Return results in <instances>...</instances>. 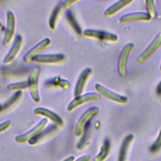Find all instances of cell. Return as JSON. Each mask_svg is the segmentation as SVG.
Listing matches in <instances>:
<instances>
[{"instance_id":"14","label":"cell","mask_w":161,"mask_h":161,"mask_svg":"<svg viewBox=\"0 0 161 161\" xmlns=\"http://www.w3.org/2000/svg\"><path fill=\"white\" fill-rule=\"evenodd\" d=\"M91 73V69L88 67L82 70V72L80 73L75 87V90H74L75 97H77L81 95L83 91L85 84L87 79L89 78Z\"/></svg>"},{"instance_id":"18","label":"cell","mask_w":161,"mask_h":161,"mask_svg":"<svg viewBox=\"0 0 161 161\" xmlns=\"http://www.w3.org/2000/svg\"><path fill=\"white\" fill-rule=\"evenodd\" d=\"M64 6V3L62 1H60L55 7L53 9L51 16L49 19V26L51 28V30H54L56 26L57 18L58 16L59 13H60V11Z\"/></svg>"},{"instance_id":"3","label":"cell","mask_w":161,"mask_h":161,"mask_svg":"<svg viewBox=\"0 0 161 161\" xmlns=\"http://www.w3.org/2000/svg\"><path fill=\"white\" fill-rule=\"evenodd\" d=\"M48 123L47 118H43L34 128L30 130L29 131L16 136L15 137V140L18 143H25L29 142L31 140L36 138L43 130Z\"/></svg>"},{"instance_id":"16","label":"cell","mask_w":161,"mask_h":161,"mask_svg":"<svg viewBox=\"0 0 161 161\" xmlns=\"http://www.w3.org/2000/svg\"><path fill=\"white\" fill-rule=\"evenodd\" d=\"M133 1L131 0H121L116 2L110 7H109L105 11L104 15L106 17H109L118 11H119L120 9H123L125 6H128L129 4L131 3Z\"/></svg>"},{"instance_id":"33","label":"cell","mask_w":161,"mask_h":161,"mask_svg":"<svg viewBox=\"0 0 161 161\" xmlns=\"http://www.w3.org/2000/svg\"><path fill=\"white\" fill-rule=\"evenodd\" d=\"M3 3V1L0 0V6H1V3Z\"/></svg>"},{"instance_id":"4","label":"cell","mask_w":161,"mask_h":161,"mask_svg":"<svg viewBox=\"0 0 161 161\" xmlns=\"http://www.w3.org/2000/svg\"><path fill=\"white\" fill-rule=\"evenodd\" d=\"M133 48L132 43H128L123 48L118 61V71L119 75L122 77H126L127 63L130 54Z\"/></svg>"},{"instance_id":"10","label":"cell","mask_w":161,"mask_h":161,"mask_svg":"<svg viewBox=\"0 0 161 161\" xmlns=\"http://www.w3.org/2000/svg\"><path fill=\"white\" fill-rule=\"evenodd\" d=\"M83 35L86 37L94 38L100 40H105L113 42H116L118 39L117 35L114 33L98 30L87 29L83 31Z\"/></svg>"},{"instance_id":"12","label":"cell","mask_w":161,"mask_h":161,"mask_svg":"<svg viewBox=\"0 0 161 161\" xmlns=\"http://www.w3.org/2000/svg\"><path fill=\"white\" fill-rule=\"evenodd\" d=\"M34 114L49 118L57 126H62L63 125V120L62 118L58 114L47 108L42 107L36 108L34 109Z\"/></svg>"},{"instance_id":"32","label":"cell","mask_w":161,"mask_h":161,"mask_svg":"<svg viewBox=\"0 0 161 161\" xmlns=\"http://www.w3.org/2000/svg\"><path fill=\"white\" fill-rule=\"evenodd\" d=\"M2 105H3V104L0 102V109H1V108H2Z\"/></svg>"},{"instance_id":"26","label":"cell","mask_w":161,"mask_h":161,"mask_svg":"<svg viewBox=\"0 0 161 161\" xmlns=\"http://www.w3.org/2000/svg\"><path fill=\"white\" fill-rule=\"evenodd\" d=\"M11 126V122L9 121H6L0 124V133L6 131Z\"/></svg>"},{"instance_id":"6","label":"cell","mask_w":161,"mask_h":161,"mask_svg":"<svg viewBox=\"0 0 161 161\" xmlns=\"http://www.w3.org/2000/svg\"><path fill=\"white\" fill-rule=\"evenodd\" d=\"M50 40L48 38L42 40L25 54L23 58L24 61L26 63H30L34 61V60L40 55L41 53H42L50 45Z\"/></svg>"},{"instance_id":"1","label":"cell","mask_w":161,"mask_h":161,"mask_svg":"<svg viewBox=\"0 0 161 161\" xmlns=\"http://www.w3.org/2000/svg\"><path fill=\"white\" fill-rule=\"evenodd\" d=\"M40 72V68L38 67H35L31 70L28 80L30 96L33 101L37 103L40 101V97L38 91V79Z\"/></svg>"},{"instance_id":"30","label":"cell","mask_w":161,"mask_h":161,"mask_svg":"<svg viewBox=\"0 0 161 161\" xmlns=\"http://www.w3.org/2000/svg\"><path fill=\"white\" fill-rule=\"evenodd\" d=\"M157 92L158 94H161V81L159 82V84L157 86Z\"/></svg>"},{"instance_id":"25","label":"cell","mask_w":161,"mask_h":161,"mask_svg":"<svg viewBox=\"0 0 161 161\" xmlns=\"http://www.w3.org/2000/svg\"><path fill=\"white\" fill-rule=\"evenodd\" d=\"M161 148V130L158 133V136L156 140V141L153 143L150 148V151L152 152H157Z\"/></svg>"},{"instance_id":"20","label":"cell","mask_w":161,"mask_h":161,"mask_svg":"<svg viewBox=\"0 0 161 161\" xmlns=\"http://www.w3.org/2000/svg\"><path fill=\"white\" fill-rule=\"evenodd\" d=\"M110 148V142L109 140H106L104 142L103 145L101 148L99 153L94 158V161H103L107 157Z\"/></svg>"},{"instance_id":"5","label":"cell","mask_w":161,"mask_h":161,"mask_svg":"<svg viewBox=\"0 0 161 161\" xmlns=\"http://www.w3.org/2000/svg\"><path fill=\"white\" fill-rule=\"evenodd\" d=\"M101 99V96L96 92H88L75 97L68 104L67 110L70 112L74 110L77 107L89 102L98 101Z\"/></svg>"},{"instance_id":"21","label":"cell","mask_w":161,"mask_h":161,"mask_svg":"<svg viewBox=\"0 0 161 161\" xmlns=\"http://www.w3.org/2000/svg\"><path fill=\"white\" fill-rule=\"evenodd\" d=\"M21 95H22L21 91H17L14 94H13V95H12L8 100L6 101V102L4 104H3L2 108H1L0 111H4L8 109L9 108H10L11 106H12L20 98Z\"/></svg>"},{"instance_id":"22","label":"cell","mask_w":161,"mask_h":161,"mask_svg":"<svg viewBox=\"0 0 161 161\" xmlns=\"http://www.w3.org/2000/svg\"><path fill=\"white\" fill-rule=\"evenodd\" d=\"M56 129H57L56 126H55L54 125H50V127H48L46 130H43L36 138L30 141L29 143L30 145H35V144L37 143L40 140H42L44 137L48 136V135H50L52 133H53L54 131H55Z\"/></svg>"},{"instance_id":"24","label":"cell","mask_w":161,"mask_h":161,"mask_svg":"<svg viewBox=\"0 0 161 161\" xmlns=\"http://www.w3.org/2000/svg\"><path fill=\"white\" fill-rule=\"evenodd\" d=\"M145 6L147 10V14L150 19H154L156 18V10L153 1H145Z\"/></svg>"},{"instance_id":"27","label":"cell","mask_w":161,"mask_h":161,"mask_svg":"<svg viewBox=\"0 0 161 161\" xmlns=\"http://www.w3.org/2000/svg\"><path fill=\"white\" fill-rule=\"evenodd\" d=\"M60 85L65 89H69V87H70V85L69 84V82L67 81H66L65 80H62L60 81Z\"/></svg>"},{"instance_id":"8","label":"cell","mask_w":161,"mask_h":161,"mask_svg":"<svg viewBox=\"0 0 161 161\" xmlns=\"http://www.w3.org/2000/svg\"><path fill=\"white\" fill-rule=\"evenodd\" d=\"M6 15H7L6 16V19H7L6 27L4 36L3 42V43L4 46H7L11 42L14 34L15 25H16V21H15V17H14V13L12 11H9L7 12Z\"/></svg>"},{"instance_id":"35","label":"cell","mask_w":161,"mask_h":161,"mask_svg":"<svg viewBox=\"0 0 161 161\" xmlns=\"http://www.w3.org/2000/svg\"><path fill=\"white\" fill-rule=\"evenodd\" d=\"M1 26V22H0V27Z\"/></svg>"},{"instance_id":"23","label":"cell","mask_w":161,"mask_h":161,"mask_svg":"<svg viewBox=\"0 0 161 161\" xmlns=\"http://www.w3.org/2000/svg\"><path fill=\"white\" fill-rule=\"evenodd\" d=\"M28 87V81H24V82H16V83H13L10 84L7 86L8 90L10 91H21V90L25 89L26 88Z\"/></svg>"},{"instance_id":"28","label":"cell","mask_w":161,"mask_h":161,"mask_svg":"<svg viewBox=\"0 0 161 161\" xmlns=\"http://www.w3.org/2000/svg\"><path fill=\"white\" fill-rule=\"evenodd\" d=\"M90 160H91L90 156H89V155H84V156H82V157H79V158H77L75 161H90Z\"/></svg>"},{"instance_id":"11","label":"cell","mask_w":161,"mask_h":161,"mask_svg":"<svg viewBox=\"0 0 161 161\" xmlns=\"http://www.w3.org/2000/svg\"><path fill=\"white\" fill-rule=\"evenodd\" d=\"M22 44V38L20 35H17L15 37L14 41L12 47H11L9 52L5 57L3 60V63L8 64L11 63L18 54Z\"/></svg>"},{"instance_id":"2","label":"cell","mask_w":161,"mask_h":161,"mask_svg":"<svg viewBox=\"0 0 161 161\" xmlns=\"http://www.w3.org/2000/svg\"><path fill=\"white\" fill-rule=\"evenodd\" d=\"M99 109L96 107H92L87 109L79 118L75 128V135L77 136L82 135L89 121L97 114Z\"/></svg>"},{"instance_id":"7","label":"cell","mask_w":161,"mask_h":161,"mask_svg":"<svg viewBox=\"0 0 161 161\" xmlns=\"http://www.w3.org/2000/svg\"><path fill=\"white\" fill-rule=\"evenodd\" d=\"M161 46V33H160L148 45V47L138 57V62L143 64L147 61Z\"/></svg>"},{"instance_id":"15","label":"cell","mask_w":161,"mask_h":161,"mask_svg":"<svg viewBox=\"0 0 161 161\" xmlns=\"http://www.w3.org/2000/svg\"><path fill=\"white\" fill-rule=\"evenodd\" d=\"M64 60L63 54H48L40 55L37 57L34 61L39 64H55L62 62Z\"/></svg>"},{"instance_id":"17","label":"cell","mask_w":161,"mask_h":161,"mask_svg":"<svg viewBox=\"0 0 161 161\" xmlns=\"http://www.w3.org/2000/svg\"><path fill=\"white\" fill-rule=\"evenodd\" d=\"M133 138V136L131 134L127 135L124 138L119 148V152L118 155V161H125L127 150L130 144L131 143Z\"/></svg>"},{"instance_id":"9","label":"cell","mask_w":161,"mask_h":161,"mask_svg":"<svg viewBox=\"0 0 161 161\" xmlns=\"http://www.w3.org/2000/svg\"><path fill=\"white\" fill-rule=\"evenodd\" d=\"M95 89L100 96L101 95L111 101L121 104H124L127 102V98L126 97L116 93L99 84H96L95 85Z\"/></svg>"},{"instance_id":"13","label":"cell","mask_w":161,"mask_h":161,"mask_svg":"<svg viewBox=\"0 0 161 161\" xmlns=\"http://www.w3.org/2000/svg\"><path fill=\"white\" fill-rule=\"evenodd\" d=\"M150 19V18L147 14V13L137 12V13H128L123 15L121 18L120 21L123 23H128L149 21Z\"/></svg>"},{"instance_id":"34","label":"cell","mask_w":161,"mask_h":161,"mask_svg":"<svg viewBox=\"0 0 161 161\" xmlns=\"http://www.w3.org/2000/svg\"><path fill=\"white\" fill-rule=\"evenodd\" d=\"M160 70H161V64H160Z\"/></svg>"},{"instance_id":"29","label":"cell","mask_w":161,"mask_h":161,"mask_svg":"<svg viewBox=\"0 0 161 161\" xmlns=\"http://www.w3.org/2000/svg\"><path fill=\"white\" fill-rule=\"evenodd\" d=\"M75 2H76V1H72V0L66 1L64 3V4L65 8H69V6H70L72 5V4H73V3H75Z\"/></svg>"},{"instance_id":"19","label":"cell","mask_w":161,"mask_h":161,"mask_svg":"<svg viewBox=\"0 0 161 161\" xmlns=\"http://www.w3.org/2000/svg\"><path fill=\"white\" fill-rule=\"evenodd\" d=\"M65 16H66V19H67L68 23L71 26L72 29L76 32L77 34L80 35L82 33L81 28H80L79 23H77L76 19L75 18L73 13L70 11H67L66 13Z\"/></svg>"},{"instance_id":"31","label":"cell","mask_w":161,"mask_h":161,"mask_svg":"<svg viewBox=\"0 0 161 161\" xmlns=\"http://www.w3.org/2000/svg\"><path fill=\"white\" fill-rule=\"evenodd\" d=\"M74 156H70L69 157H68V158H67L66 159H65L64 160H63V161H74Z\"/></svg>"}]
</instances>
